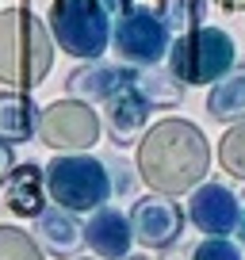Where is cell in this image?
<instances>
[{"label":"cell","instance_id":"1","mask_svg":"<svg viewBox=\"0 0 245 260\" xmlns=\"http://www.w3.org/2000/svg\"><path fill=\"white\" fill-rule=\"evenodd\" d=\"M138 172L157 195L196 191L211 169V146L188 119H161L138 142Z\"/></svg>","mask_w":245,"mask_h":260},{"label":"cell","instance_id":"2","mask_svg":"<svg viewBox=\"0 0 245 260\" xmlns=\"http://www.w3.org/2000/svg\"><path fill=\"white\" fill-rule=\"evenodd\" d=\"M54 69V39L27 8L0 12V84L19 92L39 88Z\"/></svg>","mask_w":245,"mask_h":260},{"label":"cell","instance_id":"3","mask_svg":"<svg viewBox=\"0 0 245 260\" xmlns=\"http://www.w3.org/2000/svg\"><path fill=\"white\" fill-rule=\"evenodd\" d=\"M46 195L62 211H100L111 195V172L92 153H57L46 165Z\"/></svg>","mask_w":245,"mask_h":260},{"label":"cell","instance_id":"4","mask_svg":"<svg viewBox=\"0 0 245 260\" xmlns=\"http://www.w3.org/2000/svg\"><path fill=\"white\" fill-rule=\"evenodd\" d=\"M234 39L222 27H192L169 46V73L176 77L184 88H199V84H215L234 69Z\"/></svg>","mask_w":245,"mask_h":260},{"label":"cell","instance_id":"5","mask_svg":"<svg viewBox=\"0 0 245 260\" xmlns=\"http://www.w3.org/2000/svg\"><path fill=\"white\" fill-rule=\"evenodd\" d=\"M46 31L62 54L96 61L111 42V19L100 0H54L46 12Z\"/></svg>","mask_w":245,"mask_h":260},{"label":"cell","instance_id":"6","mask_svg":"<svg viewBox=\"0 0 245 260\" xmlns=\"http://www.w3.org/2000/svg\"><path fill=\"white\" fill-rule=\"evenodd\" d=\"M100 130H104V122H100L96 107L66 96L39 111V134L35 138L46 149H57V153H84L100 142Z\"/></svg>","mask_w":245,"mask_h":260},{"label":"cell","instance_id":"7","mask_svg":"<svg viewBox=\"0 0 245 260\" xmlns=\"http://www.w3.org/2000/svg\"><path fill=\"white\" fill-rule=\"evenodd\" d=\"M111 46L127 65H157L169 54V27L154 8L134 4L111 27Z\"/></svg>","mask_w":245,"mask_h":260},{"label":"cell","instance_id":"8","mask_svg":"<svg viewBox=\"0 0 245 260\" xmlns=\"http://www.w3.org/2000/svg\"><path fill=\"white\" fill-rule=\"evenodd\" d=\"M131 234L134 241L142 245V249H172V245L180 241V234H184V211L176 207V199L172 195H142L138 203L131 207Z\"/></svg>","mask_w":245,"mask_h":260},{"label":"cell","instance_id":"9","mask_svg":"<svg viewBox=\"0 0 245 260\" xmlns=\"http://www.w3.org/2000/svg\"><path fill=\"white\" fill-rule=\"evenodd\" d=\"M241 218V203L226 184H199L188 199V222L203 237H230Z\"/></svg>","mask_w":245,"mask_h":260},{"label":"cell","instance_id":"10","mask_svg":"<svg viewBox=\"0 0 245 260\" xmlns=\"http://www.w3.org/2000/svg\"><path fill=\"white\" fill-rule=\"evenodd\" d=\"M4 207L16 218H39L46 207V169H39L35 161H16V169L8 172V180L0 184Z\"/></svg>","mask_w":245,"mask_h":260},{"label":"cell","instance_id":"11","mask_svg":"<svg viewBox=\"0 0 245 260\" xmlns=\"http://www.w3.org/2000/svg\"><path fill=\"white\" fill-rule=\"evenodd\" d=\"M131 77L134 69H122V65H111V61H84L81 69H73L66 81V92L73 100H84V104H104L111 100L115 92L131 88Z\"/></svg>","mask_w":245,"mask_h":260},{"label":"cell","instance_id":"12","mask_svg":"<svg viewBox=\"0 0 245 260\" xmlns=\"http://www.w3.org/2000/svg\"><path fill=\"white\" fill-rule=\"evenodd\" d=\"M149 111H154V107L134 88H122V92H115L111 100H104L100 122H104L107 138H111L115 146H131L142 130H149Z\"/></svg>","mask_w":245,"mask_h":260},{"label":"cell","instance_id":"13","mask_svg":"<svg viewBox=\"0 0 245 260\" xmlns=\"http://www.w3.org/2000/svg\"><path fill=\"white\" fill-rule=\"evenodd\" d=\"M131 241H134L131 218L122 211H115V207H100V211H92V218L84 222V245H88L100 260H127Z\"/></svg>","mask_w":245,"mask_h":260},{"label":"cell","instance_id":"14","mask_svg":"<svg viewBox=\"0 0 245 260\" xmlns=\"http://www.w3.org/2000/svg\"><path fill=\"white\" fill-rule=\"evenodd\" d=\"M39 245H42V252H50V256H57V260H73L77 252H81V245H84V226L77 222V214L73 211H62V207H42V214L39 218Z\"/></svg>","mask_w":245,"mask_h":260},{"label":"cell","instance_id":"15","mask_svg":"<svg viewBox=\"0 0 245 260\" xmlns=\"http://www.w3.org/2000/svg\"><path fill=\"white\" fill-rule=\"evenodd\" d=\"M39 134V104L31 92L4 88L0 92V142L8 146H23Z\"/></svg>","mask_w":245,"mask_h":260},{"label":"cell","instance_id":"16","mask_svg":"<svg viewBox=\"0 0 245 260\" xmlns=\"http://www.w3.org/2000/svg\"><path fill=\"white\" fill-rule=\"evenodd\" d=\"M207 115L219 122H241L245 119V65H234L226 77H219L211 84Z\"/></svg>","mask_w":245,"mask_h":260},{"label":"cell","instance_id":"17","mask_svg":"<svg viewBox=\"0 0 245 260\" xmlns=\"http://www.w3.org/2000/svg\"><path fill=\"white\" fill-rule=\"evenodd\" d=\"M131 88L146 100L149 107H176L184 100V84L172 73H161V69H134Z\"/></svg>","mask_w":245,"mask_h":260},{"label":"cell","instance_id":"18","mask_svg":"<svg viewBox=\"0 0 245 260\" xmlns=\"http://www.w3.org/2000/svg\"><path fill=\"white\" fill-rule=\"evenodd\" d=\"M0 260H46L39 237L19 226H0Z\"/></svg>","mask_w":245,"mask_h":260},{"label":"cell","instance_id":"19","mask_svg":"<svg viewBox=\"0 0 245 260\" xmlns=\"http://www.w3.org/2000/svg\"><path fill=\"white\" fill-rule=\"evenodd\" d=\"M219 165L230 172L234 180H245V119L230 122V130L219 142Z\"/></svg>","mask_w":245,"mask_h":260},{"label":"cell","instance_id":"20","mask_svg":"<svg viewBox=\"0 0 245 260\" xmlns=\"http://www.w3.org/2000/svg\"><path fill=\"white\" fill-rule=\"evenodd\" d=\"M203 12H207V0H165L161 19L169 31H192V27H203Z\"/></svg>","mask_w":245,"mask_h":260},{"label":"cell","instance_id":"21","mask_svg":"<svg viewBox=\"0 0 245 260\" xmlns=\"http://www.w3.org/2000/svg\"><path fill=\"white\" fill-rule=\"evenodd\" d=\"M192 260H241V249L226 237H203L192 249Z\"/></svg>","mask_w":245,"mask_h":260},{"label":"cell","instance_id":"22","mask_svg":"<svg viewBox=\"0 0 245 260\" xmlns=\"http://www.w3.org/2000/svg\"><path fill=\"white\" fill-rule=\"evenodd\" d=\"M16 169V153H12V146L8 142H0V184L8 180V172Z\"/></svg>","mask_w":245,"mask_h":260},{"label":"cell","instance_id":"23","mask_svg":"<svg viewBox=\"0 0 245 260\" xmlns=\"http://www.w3.org/2000/svg\"><path fill=\"white\" fill-rule=\"evenodd\" d=\"M100 4H104V12H119V16H122V12H131V8H134L131 0H100Z\"/></svg>","mask_w":245,"mask_h":260},{"label":"cell","instance_id":"24","mask_svg":"<svg viewBox=\"0 0 245 260\" xmlns=\"http://www.w3.org/2000/svg\"><path fill=\"white\" fill-rule=\"evenodd\" d=\"M211 4L222 12H245V0H211Z\"/></svg>","mask_w":245,"mask_h":260},{"label":"cell","instance_id":"25","mask_svg":"<svg viewBox=\"0 0 245 260\" xmlns=\"http://www.w3.org/2000/svg\"><path fill=\"white\" fill-rule=\"evenodd\" d=\"M237 237H241V245H245V211H241V218H237V230H234Z\"/></svg>","mask_w":245,"mask_h":260},{"label":"cell","instance_id":"26","mask_svg":"<svg viewBox=\"0 0 245 260\" xmlns=\"http://www.w3.org/2000/svg\"><path fill=\"white\" fill-rule=\"evenodd\" d=\"M165 260H184V256H180V252H172V256H165ZM192 260V256H188Z\"/></svg>","mask_w":245,"mask_h":260},{"label":"cell","instance_id":"27","mask_svg":"<svg viewBox=\"0 0 245 260\" xmlns=\"http://www.w3.org/2000/svg\"><path fill=\"white\" fill-rule=\"evenodd\" d=\"M73 260H92V256H73ZM96 260H100V256H96Z\"/></svg>","mask_w":245,"mask_h":260}]
</instances>
